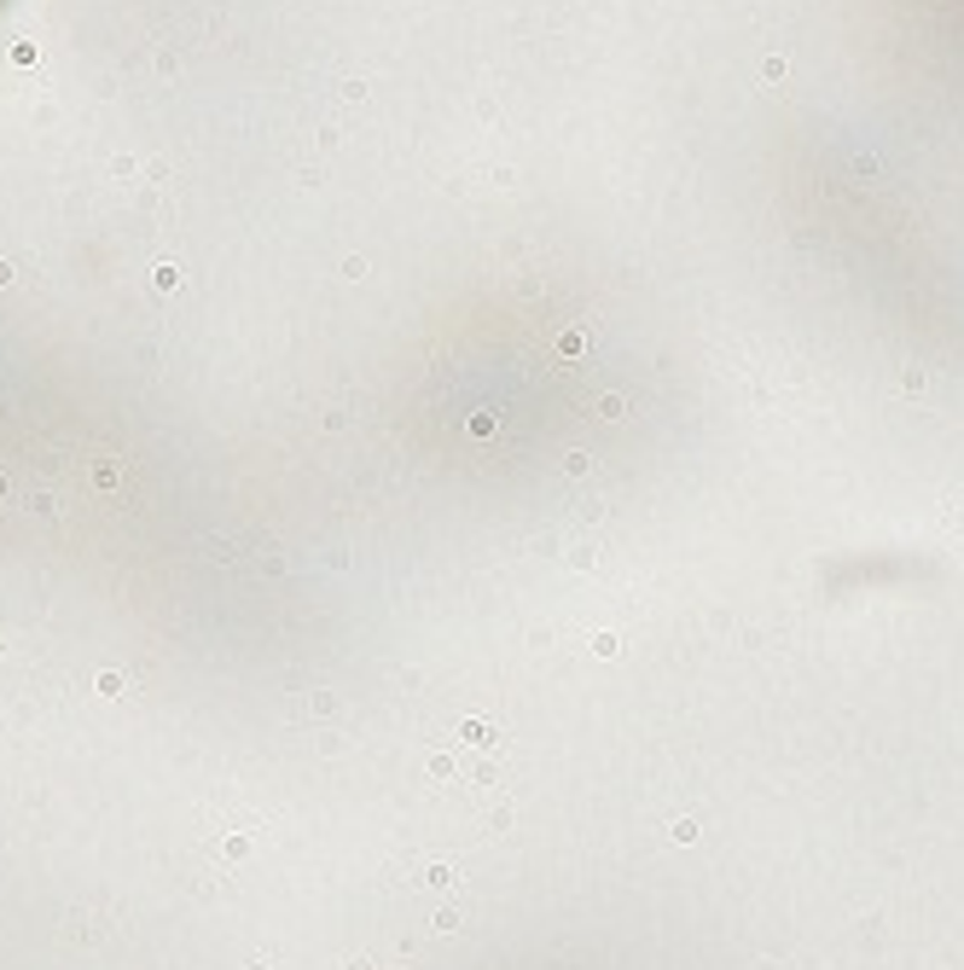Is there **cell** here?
Listing matches in <instances>:
<instances>
[{"instance_id": "cell-2", "label": "cell", "mask_w": 964, "mask_h": 970, "mask_svg": "<svg viewBox=\"0 0 964 970\" xmlns=\"http://www.w3.org/2000/svg\"><path fill=\"white\" fill-rule=\"evenodd\" d=\"M465 738H471V744H494V732L482 727V721H465Z\"/></svg>"}, {"instance_id": "cell-1", "label": "cell", "mask_w": 964, "mask_h": 970, "mask_svg": "<svg viewBox=\"0 0 964 970\" xmlns=\"http://www.w3.org/2000/svg\"><path fill=\"white\" fill-rule=\"evenodd\" d=\"M99 692H106V698H122L129 686H122V674H99Z\"/></svg>"}, {"instance_id": "cell-3", "label": "cell", "mask_w": 964, "mask_h": 970, "mask_svg": "<svg viewBox=\"0 0 964 970\" xmlns=\"http://www.w3.org/2000/svg\"><path fill=\"white\" fill-rule=\"evenodd\" d=\"M0 286H12V262H0Z\"/></svg>"}, {"instance_id": "cell-4", "label": "cell", "mask_w": 964, "mask_h": 970, "mask_svg": "<svg viewBox=\"0 0 964 970\" xmlns=\"http://www.w3.org/2000/svg\"><path fill=\"white\" fill-rule=\"evenodd\" d=\"M0 500H7V477H0Z\"/></svg>"}, {"instance_id": "cell-5", "label": "cell", "mask_w": 964, "mask_h": 970, "mask_svg": "<svg viewBox=\"0 0 964 970\" xmlns=\"http://www.w3.org/2000/svg\"><path fill=\"white\" fill-rule=\"evenodd\" d=\"M0 651H7V640H0Z\"/></svg>"}]
</instances>
